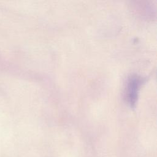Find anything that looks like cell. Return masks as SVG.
<instances>
[{
    "label": "cell",
    "mask_w": 157,
    "mask_h": 157,
    "mask_svg": "<svg viewBox=\"0 0 157 157\" xmlns=\"http://www.w3.org/2000/svg\"><path fill=\"white\" fill-rule=\"evenodd\" d=\"M140 84V80L137 77H132L129 83L128 86V99L130 104L132 106L137 99V93L138 88Z\"/></svg>",
    "instance_id": "6da1fadb"
}]
</instances>
